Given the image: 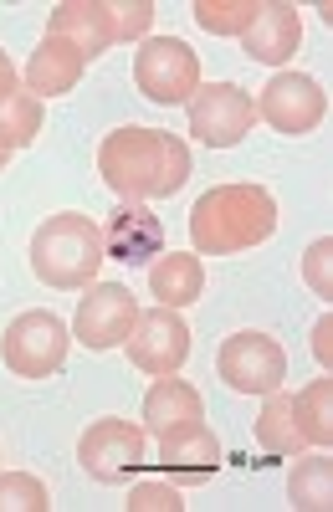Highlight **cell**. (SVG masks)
Listing matches in <instances>:
<instances>
[{"instance_id":"cell-3","label":"cell","mask_w":333,"mask_h":512,"mask_svg":"<svg viewBox=\"0 0 333 512\" xmlns=\"http://www.w3.org/2000/svg\"><path fill=\"white\" fill-rule=\"evenodd\" d=\"M103 262H108L103 226L88 221V216H77V210L47 216L36 226V236H31V272L47 287H88Z\"/></svg>"},{"instance_id":"cell-9","label":"cell","mask_w":333,"mask_h":512,"mask_svg":"<svg viewBox=\"0 0 333 512\" xmlns=\"http://www.w3.org/2000/svg\"><path fill=\"white\" fill-rule=\"evenodd\" d=\"M134 323H139V297L123 282H93L88 292H82V303H77L72 333L82 338V349L108 354L118 344H129Z\"/></svg>"},{"instance_id":"cell-17","label":"cell","mask_w":333,"mask_h":512,"mask_svg":"<svg viewBox=\"0 0 333 512\" xmlns=\"http://www.w3.org/2000/svg\"><path fill=\"white\" fill-rule=\"evenodd\" d=\"M149 292L159 297V308H190L205 297V267L195 251H164L149 262Z\"/></svg>"},{"instance_id":"cell-15","label":"cell","mask_w":333,"mask_h":512,"mask_svg":"<svg viewBox=\"0 0 333 512\" xmlns=\"http://www.w3.org/2000/svg\"><path fill=\"white\" fill-rule=\"evenodd\" d=\"M82 72H88V57H82L72 41L41 36V47L26 62V93L31 98H62V93H72L82 82Z\"/></svg>"},{"instance_id":"cell-13","label":"cell","mask_w":333,"mask_h":512,"mask_svg":"<svg viewBox=\"0 0 333 512\" xmlns=\"http://www.w3.org/2000/svg\"><path fill=\"white\" fill-rule=\"evenodd\" d=\"M144 425L154 441H175L185 431H195V425H205V405H200V390L175 374L154 379V390L144 395Z\"/></svg>"},{"instance_id":"cell-22","label":"cell","mask_w":333,"mask_h":512,"mask_svg":"<svg viewBox=\"0 0 333 512\" xmlns=\"http://www.w3.org/2000/svg\"><path fill=\"white\" fill-rule=\"evenodd\" d=\"M262 16V0H195V26L211 36H246Z\"/></svg>"},{"instance_id":"cell-29","label":"cell","mask_w":333,"mask_h":512,"mask_svg":"<svg viewBox=\"0 0 333 512\" xmlns=\"http://www.w3.org/2000/svg\"><path fill=\"white\" fill-rule=\"evenodd\" d=\"M11 93H21V72H16V62L0 52V103H6Z\"/></svg>"},{"instance_id":"cell-26","label":"cell","mask_w":333,"mask_h":512,"mask_svg":"<svg viewBox=\"0 0 333 512\" xmlns=\"http://www.w3.org/2000/svg\"><path fill=\"white\" fill-rule=\"evenodd\" d=\"M303 277L318 297H328L333 303V236H318L308 251H303Z\"/></svg>"},{"instance_id":"cell-20","label":"cell","mask_w":333,"mask_h":512,"mask_svg":"<svg viewBox=\"0 0 333 512\" xmlns=\"http://www.w3.org/2000/svg\"><path fill=\"white\" fill-rule=\"evenodd\" d=\"M287 497H293L298 512H328L333 507V461L298 451V466L287 472Z\"/></svg>"},{"instance_id":"cell-8","label":"cell","mask_w":333,"mask_h":512,"mask_svg":"<svg viewBox=\"0 0 333 512\" xmlns=\"http://www.w3.org/2000/svg\"><path fill=\"white\" fill-rule=\"evenodd\" d=\"M257 128V103L236 82H200L190 98V134L205 149H231Z\"/></svg>"},{"instance_id":"cell-24","label":"cell","mask_w":333,"mask_h":512,"mask_svg":"<svg viewBox=\"0 0 333 512\" xmlns=\"http://www.w3.org/2000/svg\"><path fill=\"white\" fill-rule=\"evenodd\" d=\"M47 507H52V492L41 477H31V472L0 477V512H47Z\"/></svg>"},{"instance_id":"cell-25","label":"cell","mask_w":333,"mask_h":512,"mask_svg":"<svg viewBox=\"0 0 333 512\" xmlns=\"http://www.w3.org/2000/svg\"><path fill=\"white\" fill-rule=\"evenodd\" d=\"M113 41H144V31L154 26V0H103Z\"/></svg>"},{"instance_id":"cell-1","label":"cell","mask_w":333,"mask_h":512,"mask_svg":"<svg viewBox=\"0 0 333 512\" xmlns=\"http://www.w3.org/2000/svg\"><path fill=\"white\" fill-rule=\"evenodd\" d=\"M190 144L180 134H164V128H113V134L98 144V175L103 185L129 200V205H144V200H170L185 190L190 180Z\"/></svg>"},{"instance_id":"cell-7","label":"cell","mask_w":333,"mask_h":512,"mask_svg":"<svg viewBox=\"0 0 333 512\" xmlns=\"http://www.w3.org/2000/svg\"><path fill=\"white\" fill-rule=\"evenodd\" d=\"M77 466L93 482L118 487L123 477H134V472H144V466H149L144 461V431H139V425H129V420H118V415L93 420L88 431H82V441H77Z\"/></svg>"},{"instance_id":"cell-23","label":"cell","mask_w":333,"mask_h":512,"mask_svg":"<svg viewBox=\"0 0 333 512\" xmlns=\"http://www.w3.org/2000/svg\"><path fill=\"white\" fill-rule=\"evenodd\" d=\"M36 134H41V98H31V93H11L6 103H0V149H26V144H36Z\"/></svg>"},{"instance_id":"cell-5","label":"cell","mask_w":333,"mask_h":512,"mask_svg":"<svg viewBox=\"0 0 333 512\" xmlns=\"http://www.w3.org/2000/svg\"><path fill=\"white\" fill-rule=\"evenodd\" d=\"M67 349H72V333L57 313H21L6 333H0V359H6L11 374L21 379H52L62 364H67Z\"/></svg>"},{"instance_id":"cell-14","label":"cell","mask_w":333,"mask_h":512,"mask_svg":"<svg viewBox=\"0 0 333 512\" xmlns=\"http://www.w3.org/2000/svg\"><path fill=\"white\" fill-rule=\"evenodd\" d=\"M246 57H257L267 67H282L303 47V16L298 6H287V0H262V16L252 21V31L241 36Z\"/></svg>"},{"instance_id":"cell-28","label":"cell","mask_w":333,"mask_h":512,"mask_svg":"<svg viewBox=\"0 0 333 512\" xmlns=\"http://www.w3.org/2000/svg\"><path fill=\"white\" fill-rule=\"evenodd\" d=\"M313 359L333 374V313H323V318L313 323Z\"/></svg>"},{"instance_id":"cell-27","label":"cell","mask_w":333,"mask_h":512,"mask_svg":"<svg viewBox=\"0 0 333 512\" xmlns=\"http://www.w3.org/2000/svg\"><path fill=\"white\" fill-rule=\"evenodd\" d=\"M185 507V497H180V487L175 482H139L134 492H129V512H180Z\"/></svg>"},{"instance_id":"cell-16","label":"cell","mask_w":333,"mask_h":512,"mask_svg":"<svg viewBox=\"0 0 333 512\" xmlns=\"http://www.w3.org/2000/svg\"><path fill=\"white\" fill-rule=\"evenodd\" d=\"M221 441L211 425H195V431L175 436V441H159V477H175V482H205L221 472Z\"/></svg>"},{"instance_id":"cell-2","label":"cell","mask_w":333,"mask_h":512,"mask_svg":"<svg viewBox=\"0 0 333 512\" xmlns=\"http://www.w3.org/2000/svg\"><path fill=\"white\" fill-rule=\"evenodd\" d=\"M277 231V200L262 185H216L190 205V241L205 256H241Z\"/></svg>"},{"instance_id":"cell-4","label":"cell","mask_w":333,"mask_h":512,"mask_svg":"<svg viewBox=\"0 0 333 512\" xmlns=\"http://www.w3.org/2000/svg\"><path fill=\"white\" fill-rule=\"evenodd\" d=\"M216 374L236 395H272V390H282V379H287V349L262 328H241V333H231L221 344Z\"/></svg>"},{"instance_id":"cell-18","label":"cell","mask_w":333,"mask_h":512,"mask_svg":"<svg viewBox=\"0 0 333 512\" xmlns=\"http://www.w3.org/2000/svg\"><path fill=\"white\" fill-rule=\"evenodd\" d=\"M47 36L72 41V47L88 57V62L103 57V52L113 47V26H108L103 0H67V6H57L52 21H47Z\"/></svg>"},{"instance_id":"cell-21","label":"cell","mask_w":333,"mask_h":512,"mask_svg":"<svg viewBox=\"0 0 333 512\" xmlns=\"http://www.w3.org/2000/svg\"><path fill=\"white\" fill-rule=\"evenodd\" d=\"M293 420L308 446H333V374L313 379L308 390L293 395Z\"/></svg>"},{"instance_id":"cell-12","label":"cell","mask_w":333,"mask_h":512,"mask_svg":"<svg viewBox=\"0 0 333 512\" xmlns=\"http://www.w3.org/2000/svg\"><path fill=\"white\" fill-rule=\"evenodd\" d=\"M103 246L113 262H129V267H149L154 256H164V221L154 216L149 205H129L123 200L108 226H103Z\"/></svg>"},{"instance_id":"cell-19","label":"cell","mask_w":333,"mask_h":512,"mask_svg":"<svg viewBox=\"0 0 333 512\" xmlns=\"http://www.w3.org/2000/svg\"><path fill=\"white\" fill-rule=\"evenodd\" d=\"M267 405H262V415H257V446L267 451V456H298V451H308V441L298 436V420H293V395H282V390H272V395H262Z\"/></svg>"},{"instance_id":"cell-6","label":"cell","mask_w":333,"mask_h":512,"mask_svg":"<svg viewBox=\"0 0 333 512\" xmlns=\"http://www.w3.org/2000/svg\"><path fill=\"white\" fill-rule=\"evenodd\" d=\"M134 82H139V93L149 103H159V108L190 103L195 88H200V62L180 36H149L134 52Z\"/></svg>"},{"instance_id":"cell-11","label":"cell","mask_w":333,"mask_h":512,"mask_svg":"<svg viewBox=\"0 0 333 512\" xmlns=\"http://www.w3.org/2000/svg\"><path fill=\"white\" fill-rule=\"evenodd\" d=\"M129 359L134 369L164 379V374H180V364L190 359V328L175 308H149L139 313L134 333H129Z\"/></svg>"},{"instance_id":"cell-10","label":"cell","mask_w":333,"mask_h":512,"mask_svg":"<svg viewBox=\"0 0 333 512\" xmlns=\"http://www.w3.org/2000/svg\"><path fill=\"white\" fill-rule=\"evenodd\" d=\"M323 113H328V93L308 72H277L262 88V98H257V118H267L287 139L313 134V128L323 123Z\"/></svg>"}]
</instances>
